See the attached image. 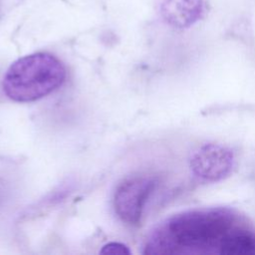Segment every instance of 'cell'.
<instances>
[{
  "instance_id": "6da1fadb",
  "label": "cell",
  "mask_w": 255,
  "mask_h": 255,
  "mask_svg": "<svg viewBox=\"0 0 255 255\" xmlns=\"http://www.w3.org/2000/svg\"><path fill=\"white\" fill-rule=\"evenodd\" d=\"M245 222V218L230 207L187 209L165 218L154 226L144 241L142 253L218 254L225 237Z\"/></svg>"
},
{
  "instance_id": "7a4b0ae2",
  "label": "cell",
  "mask_w": 255,
  "mask_h": 255,
  "mask_svg": "<svg viewBox=\"0 0 255 255\" xmlns=\"http://www.w3.org/2000/svg\"><path fill=\"white\" fill-rule=\"evenodd\" d=\"M64 64L49 53H34L16 60L3 78V91L12 101L34 102L42 99L65 82Z\"/></svg>"
},
{
  "instance_id": "3957f363",
  "label": "cell",
  "mask_w": 255,
  "mask_h": 255,
  "mask_svg": "<svg viewBox=\"0 0 255 255\" xmlns=\"http://www.w3.org/2000/svg\"><path fill=\"white\" fill-rule=\"evenodd\" d=\"M189 167L195 177L204 182L228 178L237 167L233 149L219 142H205L190 155Z\"/></svg>"
},
{
  "instance_id": "277c9868",
  "label": "cell",
  "mask_w": 255,
  "mask_h": 255,
  "mask_svg": "<svg viewBox=\"0 0 255 255\" xmlns=\"http://www.w3.org/2000/svg\"><path fill=\"white\" fill-rule=\"evenodd\" d=\"M157 184L154 176L140 175L124 180L116 189L114 206L117 215L129 225H138L144 206Z\"/></svg>"
},
{
  "instance_id": "5b68a950",
  "label": "cell",
  "mask_w": 255,
  "mask_h": 255,
  "mask_svg": "<svg viewBox=\"0 0 255 255\" xmlns=\"http://www.w3.org/2000/svg\"><path fill=\"white\" fill-rule=\"evenodd\" d=\"M160 12L170 26L186 29L204 17L206 8L204 0H162Z\"/></svg>"
},
{
  "instance_id": "8992f818",
  "label": "cell",
  "mask_w": 255,
  "mask_h": 255,
  "mask_svg": "<svg viewBox=\"0 0 255 255\" xmlns=\"http://www.w3.org/2000/svg\"><path fill=\"white\" fill-rule=\"evenodd\" d=\"M220 255H255V230L247 221L231 233L220 244Z\"/></svg>"
},
{
  "instance_id": "52a82bcc",
  "label": "cell",
  "mask_w": 255,
  "mask_h": 255,
  "mask_svg": "<svg viewBox=\"0 0 255 255\" xmlns=\"http://www.w3.org/2000/svg\"><path fill=\"white\" fill-rule=\"evenodd\" d=\"M101 253L102 254H130V251L126 245L122 243L110 242L102 248Z\"/></svg>"
}]
</instances>
